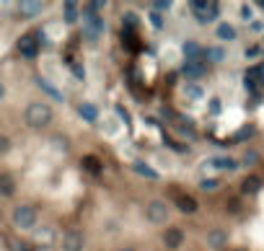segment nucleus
<instances>
[{
  "label": "nucleus",
  "mask_w": 264,
  "mask_h": 251,
  "mask_svg": "<svg viewBox=\"0 0 264 251\" xmlns=\"http://www.w3.org/2000/svg\"><path fill=\"white\" fill-rule=\"evenodd\" d=\"M8 148H11V140L6 135H0V153H8Z\"/></svg>",
  "instance_id": "2f4dec72"
},
{
  "label": "nucleus",
  "mask_w": 264,
  "mask_h": 251,
  "mask_svg": "<svg viewBox=\"0 0 264 251\" xmlns=\"http://www.w3.org/2000/svg\"><path fill=\"white\" fill-rule=\"evenodd\" d=\"M145 220L153 223V225H163L168 220V204L161 202V199H150L145 204Z\"/></svg>",
  "instance_id": "423d86ee"
},
{
  "label": "nucleus",
  "mask_w": 264,
  "mask_h": 251,
  "mask_svg": "<svg viewBox=\"0 0 264 251\" xmlns=\"http://www.w3.org/2000/svg\"><path fill=\"white\" fill-rule=\"evenodd\" d=\"M41 31H31V34H24L18 39V44H16V50H18V55L24 57V60H34L36 55H39V41H41Z\"/></svg>",
  "instance_id": "39448f33"
},
{
  "label": "nucleus",
  "mask_w": 264,
  "mask_h": 251,
  "mask_svg": "<svg viewBox=\"0 0 264 251\" xmlns=\"http://www.w3.org/2000/svg\"><path fill=\"white\" fill-rule=\"evenodd\" d=\"M184 94H187V99H192V101H200V99L205 96V91H202L200 86H197V83H187Z\"/></svg>",
  "instance_id": "5701e85b"
},
{
  "label": "nucleus",
  "mask_w": 264,
  "mask_h": 251,
  "mask_svg": "<svg viewBox=\"0 0 264 251\" xmlns=\"http://www.w3.org/2000/svg\"><path fill=\"white\" fill-rule=\"evenodd\" d=\"M150 21H153V26H156V29H161V26H163V18H161V13H156V11L150 13Z\"/></svg>",
  "instance_id": "c756f323"
},
{
  "label": "nucleus",
  "mask_w": 264,
  "mask_h": 251,
  "mask_svg": "<svg viewBox=\"0 0 264 251\" xmlns=\"http://www.w3.org/2000/svg\"><path fill=\"white\" fill-rule=\"evenodd\" d=\"M212 166L220 169V171H233L238 163L233 161V158H228V155H220V158H212Z\"/></svg>",
  "instance_id": "412c9836"
},
{
  "label": "nucleus",
  "mask_w": 264,
  "mask_h": 251,
  "mask_svg": "<svg viewBox=\"0 0 264 251\" xmlns=\"http://www.w3.org/2000/svg\"><path fill=\"white\" fill-rule=\"evenodd\" d=\"M150 8L156 11V13H161V11H168V8H171V3H168V0H153Z\"/></svg>",
  "instance_id": "c85d7f7f"
},
{
  "label": "nucleus",
  "mask_w": 264,
  "mask_h": 251,
  "mask_svg": "<svg viewBox=\"0 0 264 251\" xmlns=\"http://www.w3.org/2000/svg\"><path fill=\"white\" fill-rule=\"evenodd\" d=\"M205 57H207V62H223L226 60V52L220 50V47H207L205 50Z\"/></svg>",
  "instance_id": "b1692460"
},
{
  "label": "nucleus",
  "mask_w": 264,
  "mask_h": 251,
  "mask_svg": "<svg viewBox=\"0 0 264 251\" xmlns=\"http://www.w3.org/2000/svg\"><path fill=\"white\" fill-rule=\"evenodd\" d=\"M256 52H259V47H251V50H246V57H254Z\"/></svg>",
  "instance_id": "72a5a7b5"
},
{
  "label": "nucleus",
  "mask_w": 264,
  "mask_h": 251,
  "mask_svg": "<svg viewBox=\"0 0 264 251\" xmlns=\"http://www.w3.org/2000/svg\"><path fill=\"white\" fill-rule=\"evenodd\" d=\"M62 251H83V233L80 231H65L62 233Z\"/></svg>",
  "instance_id": "0eeeda50"
},
{
  "label": "nucleus",
  "mask_w": 264,
  "mask_h": 251,
  "mask_svg": "<svg viewBox=\"0 0 264 251\" xmlns=\"http://www.w3.org/2000/svg\"><path fill=\"white\" fill-rule=\"evenodd\" d=\"M205 70H207L205 60H202V62H184V67H182V75H184L189 83H194V80H200V78L205 75Z\"/></svg>",
  "instance_id": "6e6552de"
},
{
  "label": "nucleus",
  "mask_w": 264,
  "mask_h": 251,
  "mask_svg": "<svg viewBox=\"0 0 264 251\" xmlns=\"http://www.w3.org/2000/svg\"><path fill=\"white\" fill-rule=\"evenodd\" d=\"M132 171L140 174V176H145V179H150V181L158 179V171H153V169H150L148 163H143V161H132Z\"/></svg>",
  "instance_id": "dca6fc26"
},
{
  "label": "nucleus",
  "mask_w": 264,
  "mask_h": 251,
  "mask_svg": "<svg viewBox=\"0 0 264 251\" xmlns=\"http://www.w3.org/2000/svg\"><path fill=\"white\" fill-rule=\"evenodd\" d=\"M52 109H50V104H41V101H34V104H29L26 106V111H24V119H26V124L31 127V130H44V127H50L52 124Z\"/></svg>",
  "instance_id": "f257e3e1"
},
{
  "label": "nucleus",
  "mask_w": 264,
  "mask_h": 251,
  "mask_svg": "<svg viewBox=\"0 0 264 251\" xmlns=\"http://www.w3.org/2000/svg\"><path fill=\"white\" fill-rule=\"evenodd\" d=\"M83 169H85L88 174L99 176V174H101V161H99L96 155H85V158H83Z\"/></svg>",
  "instance_id": "6ab92c4d"
},
{
  "label": "nucleus",
  "mask_w": 264,
  "mask_h": 251,
  "mask_svg": "<svg viewBox=\"0 0 264 251\" xmlns=\"http://www.w3.org/2000/svg\"><path fill=\"white\" fill-rule=\"evenodd\" d=\"M200 189H202V192H212V189H217V179H202V181H200Z\"/></svg>",
  "instance_id": "cd10ccee"
},
{
  "label": "nucleus",
  "mask_w": 264,
  "mask_h": 251,
  "mask_svg": "<svg viewBox=\"0 0 264 251\" xmlns=\"http://www.w3.org/2000/svg\"><path fill=\"white\" fill-rule=\"evenodd\" d=\"M13 192H16V181L8 174H3V176H0V194H3V197H13Z\"/></svg>",
  "instance_id": "aec40b11"
},
{
  "label": "nucleus",
  "mask_w": 264,
  "mask_h": 251,
  "mask_svg": "<svg viewBox=\"0 0 264 251\" xmlns=\"http://www.w3.org/2000/svg\"><path fill=\"white\" fill-rule=\"evenodd\" d=\"M176 207H179L182 213H187V215H192V213H197V199L189 197V194H179L176 197Z\"/></svg>",
  "instance_id": "4468645a"
},
{
  "label": "nucleus",
  "mask_w": 264,
  "mask_h": 251,
  "mask_svg": "<svg viewBox=\"0 0 264 251\" xmlns=\"http://www.w3.org/2000/svg\"><path fill=\"white\" fill-rule=\"evenodd\" d=\"M189 8L197 18V24H210V21H215L217 13H220V6L212 3V0H192Z\"/></svg>",
  "instance_id": "20e7f679"
},
{
  "label": "nucleus",
  "mask_w": 264,
  "mask_h": 251,
  "mask_svg": "<svg viewBox=\"0 0 264 251\" xmlns=\"http://www.w3.org/2000/svg\"><path fill=\"white\" fill-rule=\"evenodd\" d=\"M182 52H184V62H202V57H205V50L197 41H184Z\"/></svg>",
  "instance_id": "9b49d317"
},
{
  "label": "nucleus",
  "mask_w": 264,
  "mask_h": 251,
  "mask_svg": "<svg viewBox=\"0 0 264 251\" xmlns=\"http://www.w3.org/2000/svg\"><path fill=\"white\" fill-rule=\"evenodd\" d=\"M259 189H261L259 176H249V179H244V184H241V192L244 194H256Z\"/></svg>",
  "instance_id": "a211bd4d"
},
{
  "label": "nucleus",
  "mask_w": 264,
  "mask_h": 251,
  "mask_svg": "<svg viewBox=\"0 0 264 251\" xmlns=\"http://www.w3.org/2000/svg\"><path fill=\"white\" fill-rule=\"evenodd\" d=\"M259 8H264V0H261V3H259Z\"/></svg>",
  "instance_id": "c9c22d12"
},
{
  "label": "nucleus",
  "mask_w": 264,
  "mask_h": 251,
  "mask_svg": "<svg viewBox=\"0 0 264 251\" xmlns=\"http://www.w3.org/2000/svg\"><path fill=\"white\" fill-rule=\"evenodd\" d=\"M244 166H254V163H259V153L256 150H246L244 153V161H241Z\"/></svg>",
  "instance_id": "bb28decb"
},
{
  "label": "nucleus",
  "mask_w": 264,
  "mask_h": 251,
  "mask_svg": "<svg viewBox=\"0 0 264 251\" xmlns=\"http://www.w3.org/2000/svg\"><path fill=\"white\" fill-rule=\"evenodd\" d=\"M36 210L31 207V204H16L13 213H11V223L18 228V231H31V228L36 225Z\"/></svg>",
  "instance_id": "7ed1b4c3"
},
{
  "label": "nucleus",
  "mask_w": 264,
  "mask_h": 251,
  "mask_svg": "<svg viewBox=\"0 0 264 251\" xmlns=\"http://www.w3.org/2000/svg\"><path fill=\"white\" fill-rule=\"evenodd\" d=\"M122 26H124V31H132L138 26V13H132V11H127L124 16H122Z\"/></svg>",
  "instance_id": "393cba45"
},
{
  "label": "nucleus",
  "mask_w": 264,
  "mask_h": 251,
  "mask_svg": "<svg viewBox=\"0 0 264 251\" xmlns=\"http://www.w3.org/2000/svg\"><path fill=\"white\" fill-rule=\"evenodd\" d=\"M207 246L212 248V251H220V248H226V243H228V233L226 231H220V228H212V231H207Z\"/></svg>",
  "instance_id": "9d476101"
},
{
  "label": "nucleus",
  "mask_w": 264,
  "mask_h": 251,
  "mask_svg": "<svg viewBox=\"0 0 264 251\" xmlns=\"http://www.w3.org/2000/svg\"><path fill=\"white\" fill-rule=\"evenodd\" d=\"M119 251H132V248H119Z\"/></svg>",
  "instance_id": "e433bc0d"
},
{
  "label": "nucleus",
  "mask_w": 264,
  "mask_h": 251,
  "mask_svg": "<svg viewBox=\"0 0 264 251\" xmlns=\"http://www.w3.org/2000/svg\"><path fill=\"white\" fill-rule=\"evenodd\" d=\"M78 114H80L85 122H91V124L99 119V109H96L94 104H80V106H78Z\"/></svg>",
  "instance_id": "f3484780"
},
{
  "label": "nucleus",
  "mask_w": 264,
  "mask_h": 251,
  "mask_svg": "<svg viewBox=\"0 0 264 251\" xmlns=\"http://www.w3.org/2000/svg\"><path fill=\"white\" fill-rule=\"evenodd\" d=\"M73 75H75L78 80H83V78H85V67H83V65H73Z\"/></svg>",
  "instance_id": "7c9ffc66"
},
{
  "label": "nucleus",
  "mask_w": 264,
  "mask_h": 251,
  "mask_svg": "<svg viewBox=\"0 0 264 251\" xmlns=\"http://www.w3.org/2000/svg\"><path fill=\"white\" fill-rule=\"evenodd\" d=\"M3 96H6V86L0 83V101H3Z\"/></svg>",
  "instance_id": "f704fd0d"
},
{
  "label": "nucleus",
  "mask_w": 264,
  "mask_h": 251,
  "mask_svg": "<svg viewBox=\"0 0 264 251\" xmlns=\"http://www.w3.org/2000/svg\"><path fill=\"white\" fill-rule=\"evenodd\" d=\"M80 18H83V34H85V39L88 41H96L104 34V16L99 11H94V8L83 6Z\"/></svg>",
  "instance_id": "f03ea898"
},
{
  "label": "nucleus",
  "mask_w": 264,
  "mask_h": 251,
  "mask_svg": "<svg viewBox=\"0 0 264 251\" xmlns=\"http://www.w3.org/2000/svg\"><path fill=\"white\" fill-rule=\"evenodd\" d=\"M41 11H44V3H39V0H24V3H18L21 18H36V16H41Z\"/></svg>",
  "instance_id": "1a4fd4ad"
},
{
  "label": "nucleus",
  "mask_w": 264,
  "mask_h": 251,
  "mask_svg": "<svg viewBox=\"0 0 264 251\" xmlns=\"http://www.w3.org/2000/svg\"><path fill=\"white\" fill-rule=\"evenodd\" d=\"M251 135H254V127H251V124H246V127H241V130L233 135V143H241V140L251 138Z\"/></svg>",
  "instance_id": "a878e982"
},
{
  "label": "nucleus",
  "mask_w": 264,
  "mask_h": 251,
  "mask_svg": "<svg viewBox=\"0 0 264 251\" xmlns=\"http://www.w3.org/2000/svg\"><path fill=\"white\" fill-rule=\"evenodd\" d=\"M217 39H223V41H233L236 39V29L231 24H217Z\"/></svg>",
  "instance_id": "4be33fe9"
},
{
  "label": "nucleus",
  "mask_w": 264,
  "mask_h": 251,
  "mask_svg": "<svg viewBox=\"0 0 264 251\" xmlns=\"http://www.w3.org/2000/svg\"><path fill=\"white\" fill-rule=\"evenodd\" d=\"M163 243H166V248H179L184 243V233L179 231V228H166L163 231Z\"/></svg>",
  "instance_id": "f8f14e48"
},
{
  "label": "nucleus",
  "mask_w": 264,
  "mask_h": 251,
  "mask_svg": "<svg viewBox=\"0 0 264 251\" xmlns=\"http://www.w3.org/2000/svg\"><path fill=\"white\" fill-rule=\"evenodd\" d=\"M36 86H39V88H41V91H44V94H47L50 99H55V101H65L62 91H57V88H55V86H52L47 78H41V75H39V78H36Z\"/></svg>",
  "instance_id": "ddd939ff"
},
{
  "label": "nucleus",
  "mask_w": 264,
  "mask_h": 251,
  "mask_svg": "<svg viewBox=\"0 0 264 251\" xmlns=\"http://www.w3.org/2000/svg\"><path fill=\"white\" fill-rule=\"evenodd\" d=\"M62 13H65V24H75L80 18V8H78V3H73V0H68V3L62 6Z\"/></svg>",
  "instance_id": "2eb2a0df"
},
{
  "label": "nucleus",
  "mask_w": 264,
  "mask_h": 251,
  "mask_svg": "<svg viewBox=\"0 0 264 251\" xmlns=\"http://www.w3.org/2000/svg\"><path fill=\"white\" fill-rule=\"evenodd\" d=\"M241 18H244V21H251V8H249V6H241Z\"/></svg>",
  "instance_id": "473e14b6"
}]
</instances>
